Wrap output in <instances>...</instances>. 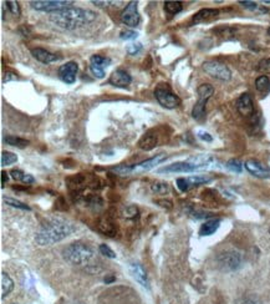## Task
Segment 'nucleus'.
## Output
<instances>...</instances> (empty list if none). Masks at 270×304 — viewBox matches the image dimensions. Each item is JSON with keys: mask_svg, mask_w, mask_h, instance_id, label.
I'll return each instance as SVG.
<instances>
[{"mask_svg": "<svg viewBox=\"0 0 270 304\" xmlns=\"http://www.w3.org/2000/svg\"><path fill=\"white\" fill-rule=\"evenodd\" d=\"M183 9V4L180 1H166L164 3V10L167 11L170 15H176L180 13Z\"/></svg>", "mask_w": 270, "mask_h": 304, "instance_id": "cd10ccee", "label": "nucleus"}, {"mask_svg": "<svg viewBox=\"0 0 270 304\" xmlns=\"http://www.w3.org/2000/svg\"><path fill=\"white\" fill-rule=\"evenodd\" d=\"M137 32L133 31V30H123V31L120 32V37L122 40H133L137 37Z\"/></svg>", "mask_w": 270, "mask_h": 304, "instance_id": "4c0bfd02", "label": "nucleus"}, {"mask_svg": "<svg viewBox=\"0 0 270 304\" xmlns=\"http://www.w3.org/2000/svg\"><path fill=\"white\" fill-rule=\"evenodd\" d=\"M111 60L109 58L101 55H93L90 59V69L91 72L95 75L97 79H102L105 76V69L110 65Z\"/></svg>", "mask_w": 270, "mask_h": 304, "instance_id": "4468645a", "label": "nucleus"}, {"mask_svg": "<svg viewBox=\"0 0 270 304\" xmlns=\"http://www.w3.org/2000/svg\"><path fill=\"white\" fill-rule=\"evenodd\" d=\"M141 50H142V44L140 43L130 44V45L127 46V53L130 54V55H137Z\"/></svg>", "mask_w": 270, "mask_h": 304, "instance_id": "58836bf2", "label": "nucleus"}, {"mask_svg": "<svg viewBox=\"0 0 270 304\" xmlns=\"http://www.w3.org/2000/svg\"><path fill=\"white\" fill-rule=\"evenodd\" d=\"M258 70L263 74H270V59H263L258 64Z\"/></svg>", "mask_w": 270, "mask_h": 304, "instance_id": "e433bc0d", "label": "nucleus"}, {"mask_svg": "<svg viewBox=\"0 0 270 304\" xmlns=\"http://www.w3.org/2000/svg\"><path fill=\"white\" fill-rule=\"evenodd\" d=\"M269 231H270V230H269Z\"/></svg>", "mask_w": 270, "mask_h": 304, "instance_id": "de8ad7c7", "label": "nucleus"}, {"mask_svg": "<svg viewBox=\"0 0 270 304\" xmlns=\"http://www.w3.org/2000/svg\"><path fill=\"white\" fill-rule=\"evenodd\" d=\"M255 88H257V90L260 91V92H267V91H269V89H270L269 78L265 76V75L259 76V78L255 80Z\"/></svg>", "mask_w": 270, "mask_h": 304, "instance_id": "c85d7f7f", "label": "nucleus"}, {"mask_svg": "<svg viewBox=\"0 0 270 304\" xmlns=\"http://www.w3.org/2000/svg\"><path fill=\"white\" fill-rule=\"evenodd\" d=\"M77 70H79V65H77V62H75V61L66 62V64L61 65V66L59 67V71H58L59 78L64 81L65 84L71 85V84H74L75 80H76Z\"/></svg>", "mask_w": 270, "mask_h": 304, "instance_id": "ddd939ff", "label": "nucleus"}, {"mask_svg": "<svg viewBox=\"0 0 270 304\" xmlns=\"http://www.w3.org/2000/svg\"><path fill=\"white\" fill-rule=\"evenodd\" d=\"M151 189L157 195H167L170 192V184L167 182H153Z\"/></svg>", "mask_w": 270, "mask_h": 304, "instance_id": "c756f323", "label": "nucleus"}, {"mask_svg": "<svg viewBox=\"0 0 270 304\" xmlns=\"http://www.w3.org/2000/svg\"><path fill=\"white\" fill-rule=\"evenodd\" d=\"M98 304H141L137 293L130 288L117 287L103 292L98 298Z\"/></svg>", "mask_w": 270, "mask_h": 304, "instance_id": "20e7f679", "label": "nucleus"}, {"mask_svg": "<svg viewBox=\"0 0 270 304\" xmlns=\"http://www.w3.org/2000/svg\"><path fill=\"white\" fill-rule=\"evenodd\" d=\"M239 4H240L241 6H244L245 9H249V10H257V9H259L258 4L254 3V1H239Z\"/></svg>", "mask_w": 270, "mask_h": 304, "instance_id": "ea45409f", "label": "nucleus"}, {"mask_svg": "<svg viewBox=\"0 0 270 304\" xmlns=\"http://www.w3.org/2000/svg\"><path fill=\"white\" fill-rule=\"evenodd\" d=\"M98 249H100V253L103 254L105 257H107V258H116V253H115L107 244H100Z\"/></svg>", "mask_w": 270, "mask_h": 304, "instance_id": "c9c22d12", "label": "nucleus"}, {"mask_svg": "<svg viewBox=\"0 0 270 304\" xmlns=\"http://www.w3.org/2000/svg\"><path fill=\"white\" fill-rule=\"evenodd\" d=\"M6 182H8V174H6L5 171H1V188L5 187Z\"/></svg>", "mask_w": 270, "mask_h": 304, "instance_id": "c03bdc74", "label": "nucleus"}, {"mask_svg": "<svg viewBox=\"0 0 270 304\" xmlns=\"http://www.w3.org/2000/svg\"><path fill=\"white\" fill-rule=\"evenodd\" d=\"M96 227L102 235L109 236V237H115L117 235V224L110 214H105V216L100 217Z\"/></svg>", "mask_w": 270, "mask_h": 304, "instance_id": "2eb2a0df", "label": "nucleus"}, {"mask_svg": "<svg viewBox=\"0 0 270 304\" xmlns=\"http://www.w3.org/2000/svg\"><path fill=\"white\" fill-rule=\"evenodd\" d=\"M72 4L74 1L71 0H36V1H31L30 5L37 11H48L53 14L65 8H70Z\"/></svg>", "mask_w": 270, "mask_h": 304, "instance_id": "1a4fd4ad", "label": "nucleus"}, {"mask_svg": "<svg viewBox=\"0 0 270 304\" xmlns=\"http://www.w3.org/2000/svg\"><path fill=\"white\" fill-rule=\"evenodd\" d=\"M204 168L203 166L194 163L192 161H184V162H175L158 171L159 174H183V172H194L197 170Z\"/></svg>", "mask_w": 270, "mask_h": 304, "instance_id": "f8f14e48", "label": "nucleus"}, {"mask_svg": "<svg viewBox=\"0 0 270 304\" xmlns=\"http://www.w3.org/2000/svg\"><path fill=\"white\" fill-rule=\"evenodd\" d=\"M31 55L34 56L37 61L43 62V64H51V62H55L60 60V56H58L54 53H50V51L43 48L31 49Z\"/></svg>", "mask_w": 270, "mask_h": 304, "instance_id": "aec40b11", "label": "nucleus"}, {"mask_svg": "<svg viewBox=\"0 0 270 304\" xmlns=\"http://www.w3.org/2000/svg\"><path fill=\"white\" fill-rule=\"evenodd\" d=\"M18 76H16V74H14V72H6L5 75H4V79H3V83H8V81L11 80H18Z\"/></svg>", "mask_w": 270, "mask_h": 304, "instance_id": "79ce46f5", "label": "nucleus"}, {"mask_svg": "<svg viewBox=\"0 0 270 304\" xmlns=\"http://www.w3.org/2000/svg\"><path fill=\"white\" fill-rule=\"evenodd\" d=\"M158 144V135L153 131H149L146 134L141 137V140L138 141V147L143 151H151Z\"/></svg>", "mask_w": 270, "mask_h": 304, "instance_id": "5701e85b", "label": "nucleus"}, {"mask_svg": "<svg viewBox=\"0 0 270 304\" xmlns=\"http://www.w3.org/2000/svg\"><path fill=\"white\" fill-rule=\"evenodd\" d=\"M227 167L233 172H236V174H240L241 170H243V163L237 158H232L227 162Z\"/></svg>", "mask_w": 270, "mask_h": 304, "instance_id": "2f4dec72", "label": "nucleus"}, {"mask_svg": "<svg viewBox=\"0 0 270 304\" xmlns=\"http://www.w3.org/2000/svg\"><path fill=\"white\" fill-rule=\"evenodd\" d=\"M14 289V282L8 273L1 272V298H5Z\"/></svg>", "mask_w": 270, "mask_h": 304, "instance_id": "393cba45", "label": "nucleus"}, {"mask_svg": "<svg viewBox=\"0 0 270 304\" xmlns=\"http://www.w3.org/2000/svg\"><path fill=\"white\" fill-rule=\"evenodd\" d=\"M240 304H260V303H259V302L255 301V299L246 298V299H243V301L240 302Z\"/></svg>", "mask_w": 270, "mask_h": 304, "instance_id": "a18cd8bd", "label": "nucleus"}, {"mask_svg": "<svg viewBox=\"0 0 270 304\" xmlns=\"http://www.w3.org/2000/svg\"><path fill=\"white\" fill-rule=\"evenodd\" d=\"M154 96H156L157 101L159 105H162L166 109H176L180 105V99L171 90L170 86L167 84H161L154 90Z\"/></svg>", "mask_w": 270, "mask_h": 304, "instance_id": "0eeeda50", "label": "nucleus"}, {"mask_svg": "<svg viewBox=\"0 0 270 304\" xmlns=\"http://www.w3.org/2000/svg\"><path fill=\"white\" fill-rule=\"evenodd\" d=\"M244 166H245L249 174L253 175V176L259 177V179H269L270 177L269 167H267L264 163L259 162V161L248 160L244 163Z\"/></svg>", "mask_w": 270, "mask_h": 304, "instance_id": "f3484780", "label": "nucleus"}, {"mask_svg": "<svg viewBox=\"0 0 270 304\" xmlns=\"http://www.w3.org/2000/svg\"><path fill=\"white\" fill-rule=\"evenodd\" d=\"M218 15H219V10H218V9H202V10L196 13V15L192 18V23H193V24H201V23L212 22L215 18H218Z\"/></svg>", "mask_w": 270, "mask_h": 304, "instance_id": "4be33fe9", "label": "nucleus"}, {"mask_svg": "<svg viewBox=\"0 0 270 304\" xmlns=\"http://www.w3.org/2000/svg\"><path fill=\"white\" fill-rule=\"evenodd\" d=\"M198 137L201 140H203V141H206V142H212L213 141V137L210 136L208 132H206V131H198Z\"/></svg>", "mask_w": 270, "mask_h": 304, "instance_id": "a19ab883", "label": "nucleus"}, {"mask_svg": "<svg viewBox=\"0 0 270 304\" xmlns=\"http://www.w3.org/2000/svg\"><path fill=\"white\" fill-rule=\"evenodd\" d=\"M166 158H167V155H166V153H158V155H156L154 157L149 158V160H146V161H142V162H140V163H136V165L119 166V167H115L114 171L120 175L143 174V172H147V171L154 168L161 162H163Z\"/></svg>", "mask_w": 270, "mask_h": 304, "instance_id": "39448f33", "label": "nucleus"}, {"mask_svg": "<svg viewBox=\"0 0 270 304\" xmlns=\"http://www.w3.org/2000/svg\"><path fill=\"white\" fill-rule=\"evenodd\" d=\"M138 3L137 1H130L128 5L122 10L121 13V22L122 24L127 25L130 28H136L140 24L141 16L137 9Z\"/></svg>", "mask_w": 270, "mask_h": 304, "instance_id": "9b49d317", "label": "nucleus"}, {"mask_svg": "<svg viewBox=\"0 0 270 304\" xmlns=\"http://www.w3.org/2000/svg\"><path fill=\"white\" fill-rule=\"evenodd\" d=\"M197 92H198V101H197L196 105L193 106L192 116H193V119H196V120L202 121L206 118L207 102H208V100H210L213 93H214V89H213V86L210 85V84H202L198 88V90H197Z\"/></svg>", "mask_w": 270, "mask_h": 304, "instance_id": "423d86ee", "label": "nucleus"}, {"mask_svg": "<svg viewBox=\"0 0 270 304\" xmlns=\"http://www.w3.org/2000/svg\"><path fill=\"white\" fill-rule=\"evenodd\" d=\"M122 214H123V217H126V218H135L138 214V210L137 207H135V206L132 205L126 206V207L123 208V211H122Z\"/></svg>", "mask_w": 270, "mask_h": 304, "instance_id": "72a5a7b5", "label": "nucleus"}, {"mask_svg": "<svg viewBox=\"0 0 270 304\" xmlns=\"http://www.w3.org/2000/svg\"><path fill=\"white\" fill-rule=\"evenodd\" d=\"M220 219H210V221L204 222L201 226V230H199V235L201 236H210L215 232V231L219 228Z\"/></svg>", "mask_w": 270, "mask_h": 304, "instance_id": "b1692460", "label": "nucleus"}, {"mask_svg": "<svg viewBox=\"0 0 270 304\" xmlns=\"http://www.w3.org/2000/svg\"><path fill=\"white\" fill-rule=\"evenodd\" d=\"M131 81H132V78H131V75L127 71H124L122 69H117L112 72L109 83L112 86H116V88L126 89L130 85Z\"/></svg>", "mask_w": 270, "mask_h": 304, "instance_id": "6ab92c4d", "label": "nucleus"}, {"mask_svg": "<svg viewBox=\"0 0 270 304\" xmlns=\"http://www.w3.org/2000/svg\"><path fill=\"white\" fill-rule=\"evenodd\" d=\"M237 109L244 118H250L254 115V104L249 93H241L239 96V99L237 100Z\"/></svg>", "mask_w": 270, "mask_h": 304, "instance_id": "a211bd4d", "label": "nucleus"}, {"mask_svg": "<svg viewBox=\"0 0 270 304\" xmlns=\"http://www.w3.org/2000/svg\"><path fill=\"white\" fill-rule=\"evenodd\" d=\"M4 142L9 146H14V147H19V149H24L29 145V141L25 139H22V137L18 136H13V135H9V136L4 137Z\"/></svg>", "mask_w": 270, "mask_h": 304, "instance_id": "bb28decb", "label": "nucleus"}, {"mask_svg": "<svg viewBox=\"0 0 270 304\" xmlns=\"http://www.w3.org/2000/svg\"><path fill=\"white\" fill-rule=\"evenodd\" d=\"M157 203H158L159 206H162V207H164V208H168V210H170V208H172V202H171V201L159 200V201H157Z\"/></svg>", "mask_w": 270, "mask_h": 304, "instance_id": "37998d69", "label": "nucleus"}, {"mask_svg": "<svg viewBox=\"0 0 270 304\" xmlns=\"http://www.w3.org/2000/svg\"><path fill=\"white\" fill-rule=\"evenodd\" d=\"M217 262L220 270L231 272V271H236L240 267L243 258L239 252L225 251L219 253V256L217 257Z\"/></svg>", "mask_w": 270, "mask_h": 304, "instance_id": "6e6552de", "label": "nucleus"}, {"mask_svg": "<svg viewBox=\"0 0 270 304\" xmlns=\"http://www.w3.org/2000/svg\"><path fill=\"white\" fill-rule=\"evenodd\" d=\"M4 202L6 203V205L11 206V207H15V208H20V210H24V211H30V207L28 205H25V203L20 202V201L18 200H14V198H5L4 200Z\"/></svg>", "mask_w": 270, "mask_h": 304, "instance_id": "473e14b6", "label": "nucleus"}, {"mask_svg": "<svg viewBox=\"0 0 270 304\" xmlns=\"http://www.w3.org/2000/svg\"><path fill=\"white\" fill-rule=\"evenodd\" d=\"M16 161H18V156L15 153L9 151L1 152V166H9L11 163L16 162Z\"/></svg>", "mask_w": 270, "mask_h": 304, "instance_id": "7c9ffc66", "label": "nucleus"}, {"mask_svg": "<svg viewBox=\"0 0 270 304\" xmlns=\"http://www.w3.org/2000/svg\"><path fill=\"white\" fill-rule=\"evenodd\" d=\"M10 175H11V177L15 180V181H20L25 184H31V183H34V181H35L34 177H32L31 175L25 174V172H23L22 170H11Z\"/></svg>", "mask_w": 270, "mask_h": 304, "instance_id": "a878e982", "label": "nucleus"}, {"mask_svg": "<svg viewBox=\"0 0 270 304\" xmlns=\"http://www.w3.org/2000/svg\"><path fill=\"white\" fill-rule=\"evenodd\" d=\"M62 256L74 266H86L93 258V251L90 245L82 242H74L62 251Z\"/></svg>", "mask_w": 270, "mask_h": 304, "instance_id": "7ed1b4c3", "label": "nucleus"}, {"mask_svg": "<svg viewBox=\"0 0 270 304\" xmlns=\"http://www.w3.org/2000/svg\"><path fill=\"white\" fill-rule=\"evenodd\" d=\"M130 272L132 274V277L140 283L141 286L145 287V288H150V282L149 277H147V273L145 271V268L141 266L140 263H131L130 264Z\"/></svg>", "mask_w": 270, "mask_h": 304, "instance_id": "412c9836", "label": "nucleus"}, {"mask_svg": "<svg viewBox=\"0 0 270 304\" xmlns=\"http://www.w3.org/2000/svg\"><path fill=\"white\" fill-rule=\"evenodd\" d=\"M97 18V14L89 9L65 8L62 10L55 11L50 15V22L56 27L64 30H74L76 28L91 24Z\"/></svg>", "mask_w": 270, "mask_h": 304, "instance_id": "f257e3e1", "label": "nucleus"}, {"mask_svg": "<svg viewBox=\"0 0 270 304\" xmlns=\"http://www.w3.org/2000/svg\"><path fill=\"white\" fill-rule=\"evenodd\" d=\"M268 34L270 35V27H269V29H268Z\"/></svg>", "mask_w": 270, "mask_h": 304, "instance_id": "49530a36", "label": "nucleus"}, {"mask_svg": "<svg viewBox=\"0 0 270 304\" xmlns=\"http://www.w3.org/2000/svg\"><path fill=\"white\" fill-rule=\"evenodd\" d=\"M75 231L76 227L72 222L64 218H54L40 227L35 241L40 245H51L71 236Z\"/></svg>", "mask_w": 270, "mask_h": 304, "instance_id": "f03ea898", "label": "nucleus"}, {"mask_svg": "<svg viewBox=\"0 0 270 304\" xmlns=\"http://www.w3.org/2000/svg\"><path fill=\"white\" fill-rule=\"evenodd\" d=\"M210 181V179L207 176H192L188 177V179H183V177L177 179L176 183H177V187L182 192H187V191H189L193 187L201 186V184H204Z\"/></svg>", "mask_w": 270, "mask_h": 304, "instance_id": "dca6fc26", "label": "nucleus"}, {"mask_svg": "<svg viewBox=\"0 0 270 304\" xmlns=\"http://www.w3.org/2000/svg\"><path fill=\"white\" fill-rule=\"evenodd\" d=\"M204 71L212 76L213 79H217L220 81H229L232 79V71L227 65L218 61H206L202 65Z\"/></svg>", "mask_w": 270, "mask_h": 304, "instance_id": "9d476101", "label": "nucleus"}, {"mask_svg": "<svg viewBox=\"0 0 270 304\" xmlns=\"http://www.w3.org/2000/svg\"><path fill=\"white\" fill-rule=\"evenodd\" d=\"M5 5H6V8L10 10V13L13 14V15H15L16 18H18V16H20L22 11H20V6H19L18 1H6Z\"/></svg>", "mask_w": 270, "mask_h": 304, "instance_id": "f704fd0d", "label": "nucleus"}]
</instances>
